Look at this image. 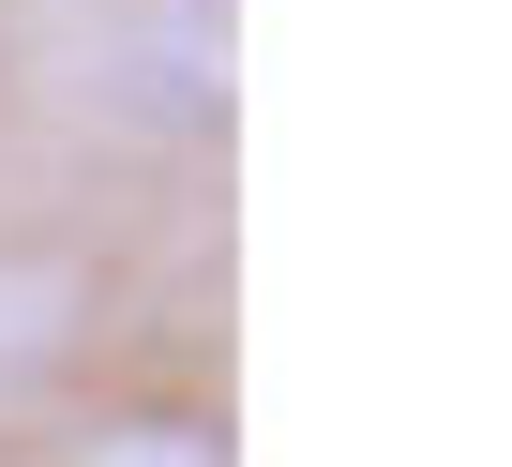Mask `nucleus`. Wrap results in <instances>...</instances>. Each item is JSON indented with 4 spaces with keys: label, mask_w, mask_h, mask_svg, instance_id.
Segmentation results:
<instances>
[{
    "label": "nucleus",
    "mask_w": 512,
    "mask_h": 467,
    "mask_svg": "<svg viewBox=\"0 0 512 467\" xmlns=\"http://www.w3.org/2000/svg\"><path fill=\"white\" fill-rule=\"evenodd\" d=\"M76 362H91V272L0 242V407H46Z\"/></svg>",
    "instance_id": "f03ea898"
},
{
    "label": "nucleus",
    "mask_w": 512,
    "mask_h": 467,
    "mask_svg": "<svg viewBox=\"0 0 512 467\" xmlns=\"http://www.w3.org/2000/svg\"><path fill=\"white\" fill-rule=\"evenodd\" d=\"M46 467H241V452H226V407H196V392H121V407L61 422Z\"/></svg>",
    "instance_id": "7ed1b4c3"
},
{
    "label": "nucleus",
    "mask_w": 512,
    "mask_h": 467,
    "mask_svg": "<svg viewBox=\"0 0 512 467\" xmlns=\"http://www.w3.org/2000/svg\"><path fill=\"white\" fill-rule=\"evenodd\" d=\"M91 106L151 151H211L226 136V0H106Z\"/></svg>",
    "instance_id": "f257e3e1"
}]
</instances>
